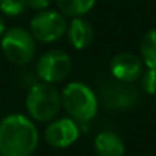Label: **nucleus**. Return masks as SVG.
Masks as SVG:
<instances>
[{"instance_id": "f257e3e1", "label": "nucleus", "mask_w": 156, "mask_h": 156, "mask_svg": "<svg viewBox=\"0 0 156 156\" xmlns=\"http://www.w3.org/2000/svg\"><path fill=\"white\" fill-rule=\"evenodd\" d=\"M38 147L34 121L22 113H11L0 121V156H32Z\"/></svg>"}, {"instance_id": "f03ea898", "label": "nucleus", "mask_w": 156, "mask_h": 156, "mask_svg": "<svg viewBox=\"0 0 156 156\" xmlns=\"http://www.w3.org/2000/svg\"><path fill=\"white\" fill-rule=\"evenodd\" d=\"M61 104L69 118L86 124L98 113V98L90 86L81 81H72L61 92Z\"/></svg>"}, {"instance_id": "7ed1b4c3", "label": "nucleus", "mask_w": 156, "mask_h": 156, "mask_svg": "<svg viewBox=\"0 0 156 156\" xmlns=\"http://www.w3.org/2000/svg\"><path fill=\"white\" fill-rule=\"evenodd\" d=\"M26 110L32 121L51 122L57 118L61 110V92L54 84L40 81L28 90L26 95Z\"/></svg>"}, {"instance_id": "20e7f679", "label": "nucleus", "mask_w": 156, "mask_h": 156, "mask_svg": "<svg viewBox=\"0 0 156 156\" xmlns=\"http://www.w3.org/2000/svg\"><path fill=\"white\" fill-rule=\"evenodd\" d=\"M35 41L37 40L32 37L31 31L20 26H14L5 31L2 40H0V46H2L5 57L11 63L25 66L31 63L35 57L37 52Z\"/></svg>"}, {"instance_id": "39448f33", "label": "nucleus", "mask_w": 156, "mask_h": 156, "mask_svg": "<svg viewBox=\"0 0 156 156\" xmlns=\"http://www.w3.org/2000/svg\"><path fill=\"white\" fill-rule=\"evenodd\" d=\"M66 17L55 9L38 11L29 22V31L32 37L40 43L58 41L67 31Z\"/></svg>"}, {"instance_id": "423d86ee", "label": "nucleus", "mask_w": 156, "mask_h": 156, "mask_svg": "<svg viewBox=\"0 0 156 156\" xmlns=\"http://www.w3.org/2000/svg\"><path fill=\"white\" fill-rule=\"evenodd\" d=\"M72 70V58L67 52L61 49L46 51L35 64L37 76L41 81L49 84H57L64 81Z\"/></svg>"}, {"instance_id": "0eeeda50", "label": "nucleus", "mask_w": 156, "mask_h": 156, "mask_svg": "<svg viewBox=\"0 0 156 156\" xmlns=\"http://www.w3.org/2000/svg\"><path fill=\"white\" fill-rule=\"evenodd\" d=\"M80 136V127L72 118H55L44 129V139L54 148H67Z\"/></svg>"}, {"instance_id": "6e6552de", "label": "nucleus", "mask_w": 156, "mask_h": 156, "mask_svg": "<svg viewBox=\"0 0 156 156\" xmlns=\"http://www.w3.org/2000/svg\"><path fill=\"white\" fill-rule=\"evenodd\" d=\"M110 73L119 83H133L141 78L144 72V63L141 57L130 52H119L110 61Z\"/></svg>"}, {"instance_id": "1a4fd4ad", "label": "nucleus", "mask_w": 156, "mask_h": 156, "mask_svg": "<svg viewBox=\"0 0 156 156\" xmlns=\"http://www.w3.org/2000/svg\"><path fill=\"white\" fill-rule=\"evenodd\" d=\"M66 34H67L69 44L76 51H83L87 46H90L94 41V37H95L94 26L84 17L72 19L70 23L67 25Z\"/></svg>"}, {"instance_id": "9d476101", "label": "nucleus", "mask_w": 156, "mask_h": 156, "mask_svg": "<svg viewBox=\"0 0 156 156\" xmlns=\"http://www.w3.org/2000/svg\"><path fill=\"white\" fill-rule=\"evenodd\" d=\"M94 148L98 156H124L126 145L121 136L112 130L100 132L94 139Z\"/></svg>"}, {"instance_id": "9b49d317", "label": "nucleus", "mask_w": 156, "mask_h": 156, "mask_svg": "<svg viewBox=\"0 0 156 156\" xmlns=\"http://www.w3.org/2000/svg\"><path fill=\"white\" fill-rule=\"evenodd\" d=\"M104 100V104L112 109H126L138 101V94L133 87L129 86V83L116 81L115 84H112Z\"/></svg>"}, {"instance_id": "f8f14e48", "label": "nucleus", "mask_w": 156, "mask_h": 156, "mask_svg": "<svg viewBox=\"0 0 156 156\" xmlns=\"http://www.w3.org/2000/svg\"><path fill=\"white\" fill-rule=\"evenodd\" d=\"M58 11L67 19L84 17L90 12L97 3V0H55Z\"/></svg>"}, {"instance_id": "ddd939ff", "label": "nucleus", "mask_w": 156, "mask_h": 156, "mask_svg": "<svg viewBox=\"0 0 156 156\" xmlns=\"http://www.w3.org/2000/svg\"><path fill=\"white\" fill-rule=\"evenodd\" d=\"M139 54L147 69H156V29H150L144 34L139 44Z\"/></svg>"}, {"instance_id": "4468645a", "label": "nucleus", "mask_w": 156, "mask_h": 156, "mask_svg": "<svg viewBox=\"0 0 156 156\" xmlns=\"http://www.w3.org/2000/svg\"><path fill=\"white\" fill-rule=\"evenodd\" d=\"M28 8L26 0H0V12L8 17H17Z\"/></svg>"}, {"instance_id": "2eb2a0df", "label": "nucleus", "mask_w": 156, "mask_h": 156, "mask_svg": "<svg viewBox=\"0 0 156 156\" xmlns=\"http://www.w3.org/2000/svg\"><path fill=\"white\" fill-rule=\"evenodd\" d=\"M141 87L147 95H156V69H147L142 72Z\"/></svg>"}, {"instance_id": "dca6fc26", "label": "nucleus", "mask_w": 156, "mask_h": 156, "mask_svg": "<svg viewBox=\"0 0 156 156\" xmlns=\"http://www.w3.org/2000/svg\"><path fill=\"white\" fill-rule=\"evenodd\" d=\"M26 3H28V8L34 9V11H44L51 6L52 3V0H26Z\"/></svg>"}, {"instance_id": "f3484780", "label": "nucleus", "mask_w": 156, "mask_h": 156, "mask_svg": "<svg viewBox=\"0 0 156 156\" xmlns=\"http://www.w3.org/2000/svg\"><path fill=\"white\" fill-rule=\"evenodd\" d=\"M5 31H6V23H5V19H3V16L0 14V37H2V35L5 34Z\"/></svg>"}]
</instances>
